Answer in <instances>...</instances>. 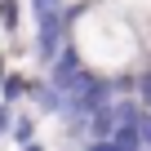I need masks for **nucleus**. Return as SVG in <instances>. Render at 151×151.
Here are the masks:
<instances>
[{
	"instance_id": "nucleus-1",
	"label": "nucleus",
	"mask_w": 151,
	"mask_h": 151,
	"mask_svg": "<svg viewBox=\"0 0 151 151\" xmlns=\"http://www.w3.org/2000/svg\"><path fill=\"white\" fill-rule=\"evenodd\" d=\"M67 45L80 58V67L102 76V80H133V71L147 62L142 31L111 5V0H93V5L71 9Z\"/></svg>"
},
{
	"instance_id": "nucleus-2",
	"label": "nucleus",
	"mask_w": 151,
	"mask_h": 151,
	"mask_svg": "<svg viewBox=\"0 0 151 151\" xmlns=\"http://www.w3.org/2000/svg\"><path fill=\"white\" fill-rule=\"evenodd\" d=\"M31 93V80H27V76H5V85H0V102H5V107H18L22 98Z\"/></svg>"
},
{
	"instance_id": "nucleus-3",
	"label": "nucleus",
	"mask_w": 151,
	"mask_h": 151,
	"mask_svg": "<svg viewBox=\"0 0 151 151\" xmlns=\"http://www.w3.org/2000/svg\"><path fill=\"white\" fill-rule=\"evenodd\" d=\"M111 5H116V9L138 27V31H142V27H151V0H111Z\"/></svg>"
},
{
	"instance_id": "nucleus-4",
	"label": "nucleus",
	"mask_w": 151,
	"mask_h": 151,
	"mask_svg": "<svg viewBox=\"0 0 151 151\" xmlns=\"http://www.w3.org/2000/svg\"><path fill=\"white\" fill-rule=\"evenodd\" d=\"M9 138H14V147H31L36 142V116H14V129H9Z\"/></svg>"
},
{
	"instance_id": "nucleus-5",
	"label": "nucleus",
	"mask_w": 151,
	"mask_h": 151,
	"mask_svg": "<svg viewBox=\"0 0 151 151\" xmlns=\"http://www.w3.org/2000/svg\"><path fill=\"white\" fill-rule=\"evenodd\" d=\"M0 31H18V0H0Z\"/></svg>"
},
{
	"instance_id": "nucleus-6",
	"label": "nucleus",
	"mask_w": 151,
	"mask_h": 151,
	"mask_svg": "<svg viewBox=\"0 0 151 151\" xmlns=\"http://www.w3.org/2000/svg\"><path fill=\"white\" fill-rule=\"evenodd\" d=\"M14 107H5V102H0V138H9V129H14Z\"/></svg>"
},
{
	"instance_id": "nucleus-7",
	"label": "nucleus",
	"mask_w": 151,
	"mask_h": 151,
	"mask_svg": "<svg viewBox=\"0 0 151 151\" xmlns=\"http://www.w3.org/2000/svg\"><path fill=\"white\" fill-rule=\"evenodd\" d=\"M85 151H120L111 138H93V142H85Z\"/></svg>"
},
{
	"instance_id": "nucleus-8",
	"label": "nucleus",
	"mask_w": 151,
	"mask_h": 151,
	"mask_svg": "<svg viewBox=\"0 0 151 151\" xmlns=\"http://www.w3.org/2000/svg\"><path fill=\"white\" fill-rule=\"evenodd\" d=\"M142 53L151 58V27H142Z\"/></svg>"
},
{
	"instance_id": "nucleus-9",
	"label": "nucleus",
	"mask_w": 151,
	"mask_h": 151,
	"mask_svg": "<svg viewBox=\"0 0 151 151\" xmlns=\"http://www.w3.org/2000/svg\"><path fill=\"white\" fill-rule=\"evenodd\" d=\"M80 5H93V0H67V9H80Z\"/></svg>"
},
{
	"instance_id": "nucleus-10",
	"label": "nucleus",
	"mask_w": 151,
	"mask_h": 151,
	"mask_svg": "<svg viewBox=\"0 0 151 151\" xmlns=\"http://www.w3.org/2000/svg\"><path fill=\"white\" fill-rule=\"evenodd\" d=\"M5 62H9V58H0V85H5V76H9V67H5Z\"/></svg>"
},
{
	"instance_id": "nucleus-11",
	"label": "nucleus",
	"mask_w": 151,
	"mask_h": 151,
	"mask_svg": "<svg viewBox=\"0 0 151 151\" xmlns=\"http://www.w3.org/2000/svg\"><path fill=\"white\" fill-rule=\"evenodd\" d=\"M18 151H45V147H40V142H31V147H18Z\"/></svg>"
}]
</instances>
